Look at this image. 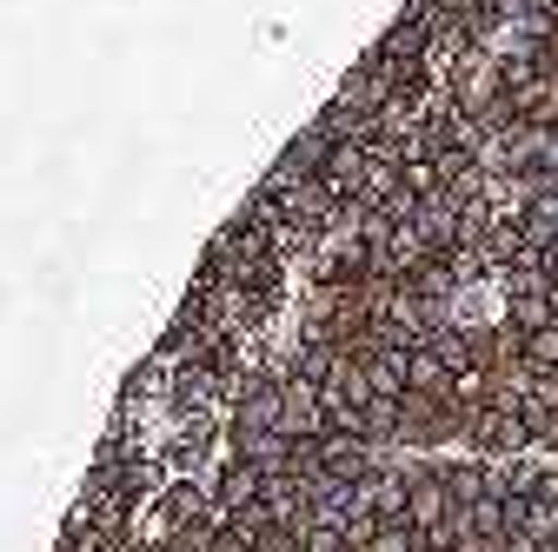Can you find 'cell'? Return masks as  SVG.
Segmentation results:
<instances>
[{
	"mask_svg": "<svg viewBox=\"0 0 558 552\" xmlns=\"http://www.w3.org/2000/svg\"><path fill=\"white\" fill-rule=\"evenodd\" d=\"M426 552H459V545H426Z\"/></svg>",
	"mask_w": 558,
	"mask_h": 552,
	"instance_id": "cell-1",
	"label": "cell"
}]
</instances>
